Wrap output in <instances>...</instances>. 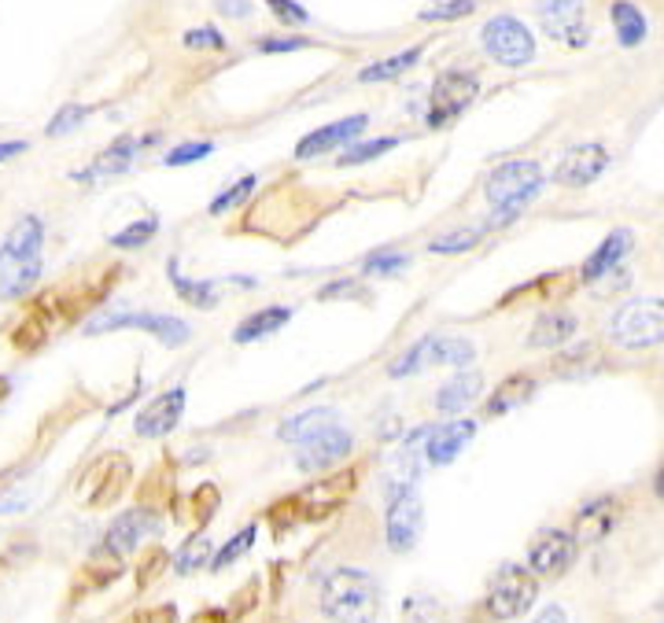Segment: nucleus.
<instances>
[{"label": "nucleus", "mask_w": 664, "mask_h": 623, "mask_svg": "<svg viewBox=\"0 0 664 623\" xmlns=\"http://www.w3.org/2000/svg\"><path fill=\"white\" fill-rule=\"evenodd\" d=\"M381 583L365 569H336L325 575L318 605L332 623H376L381 616Z\"/></svg>", "instance_id": "f257e3e1"}, {"label": "nucleus", "mask_w": 664, "mask_h": 623, "mask_svg": "<svg viewBox=\"0 0 664 623\" xmlns=\"http://www.w3.org/2000/svg\"><path fill=\"white\" fill-rule=\"evenodd\" d=\"M476 11V0H440V4H432L421 11V22H454V19H465Z\"/></svg>", "instance_id": "49530a36"}, {"label": "nucleus", "mask_w": 664, "mask_h": 623, "mask_svg": "<svg viewBox=\"0 0 664 623\" xmlns=\"http://www.w3.org/2000/svg\"><path fill=\"white\" fill-rule=\"evenodd\" d=\"M480 391H484V376H480L476 369H462V373L451 376L436 391V413L454 418V413H462L465 406H473V402L480 399Z\"/></svg>", "instance_id": "393cba45"}, {"label": "nucleus", "mask_w": 664, "mask_h": 623, "mask_svg": "<svg viewBox=\"0 0 664 623\" xmlns=\"http://www.w3.org/2000/svg\"><path fill=\"white\" fill-rule=\"evenodd\" d=\"M403 623H446L443 605L432 594H410L403 597Z\"/></svg>", "instance_id": "79ce46f5"}, {"label": "nucleus", "mask_w": 664, "mask_h": 623, "mask_svg": "<svg viewBox=\"0 0 664 623\" xmlns=\"http://www.w3.org/2000/svg\"><path fill=\"white\" fill-rule=\"evenodd\" d=\"M152 144H155V133H148V137H119V141H111L85 170H78L74 181L93 184V181H108V178L130 174V170L137 167V159H141Z\"/></svg>", "instance_id": "2eb2a0df"}, {"label": "nucleus", "mask_w": 664, "mask_h": 623, "mask_svg": "<svg viewBox=\"0 0 664 623\" xmlns=\"http://www.w3.org/2000/svg\"><path fill=\"white\" fill-rule=\"evenodd\" d=\"M255 184H259V178H255V174H244V178H240L237 184H229L225 192L214 195V203L208 207V211H211V214H225V211H233V207H240V203L248 200L251 192H255Z\"/></svg>", "instance_id": "c03bdc74"}, {"label": "nucleus", "mask_w": 664, "mask_h": 623, "mask_svg": "<svg viewBox=\"0 0 664 623\" xmlns=\"http://www.w3.org/2000/svg\"><path fill=\"white\" fill-rule=\"evenodd\" d=\"M192 623H233V616H229V609H203L192 616Z\"/></svg>", "instance_id": "4d7b16f0"}, {"label": "nucleus", "mask_w": 664, "mask_h": 623, "mask_svg": "<svg viewBox=\"0 0 664 623\" xmlns=\"http://www.w3.org/2000/svg\"><path fill=\"white\" fill-rule=\"evenodd\" d=\"M480 44L499 67L521 71L535 60V33L517 16H491L480 30Z\"/></svg>", "instance_id": "6e6552de"}, {"label": "nucleus", "mask_w": 664, "mask_h": 623, "mask_svg": "<svg viewBox=\"0 0 664 623\" xmlns=\"http://www.w3.org/2000/svg\"><path fill=\"white\" fill-rule=\"evenodd\" d=\"M22 152H30L27 141H0V163H8V159H16Z\"/></svg>", "instance_id": "bf43d9fd"}, {"label": "nucleus", "mask_w": 664, "mask_h": 623, "mask_svg": "<svg viewBox=\"0 0 664 623\" xmlns=\"http://www.w3.org/2000/svg\"><path fill=\"white\" fill-rule=\"evenodd\" d=\"M476 97H480V74L465 71V67H446V71L436 74V82H432L425 122L432 130H446V125L457 122L473 108Z\"/></svg>", "instance_id": "20e7f679"}, {"label": "nucleus", "mask_w": 664, "mask_h": 623, "mask_svg": "<svg viewBox=\"0 0 664 623\" xmlns=\"http://www.w3.org/2000/svg\"><path fill=\"white\" fill-rule=\"evenodd\" d=\"M602 365L605 362H602L598 343H580V348H572V351H561L551 369L561 380H587L598 373Z\"/></svg>", "instance_id": "2f4dec72"}, {"label": "nucleus", "mask_w": 664, "mask_h": 623, "mask_svg": "<svg viewBox=\"0 0 664 623\" xmlns=\"http://www.w3.org/2000/svg\"><path fill=\"white\" fill-rule=\"evenodd\" d=\"M214 152L211 141H185L178 148H170L163 155V167H189V163H200V159H208Z\"/></svg>", "instance_id": "09e8293b"}, {"label": "nucleus", "mask_w": 664, "mask_h": 623, "mask_svg": "<svg viewBox=\"0 0 664 623\" xmlns=\"http://www.w3.org/2000/svg\"><path fill=\"white\" fill-rule=\"evenodd\" d=\"M185 44H189V49H214V52H219V49H225V38L214 27H200V30L185 33Z\"/></svg>", "instance_id": "3c124183"}, {"label": "nucleus", "mask_w": 664, "mask_h": 623, "mask_svg": "<svg viewBox=\"0 0 664 623\" xmlns=\"http://www.w3.org/2000/svg\"><path fill=\"white\" fill-rule=\"evenodd\" d=\"M351 450H354V435L348 429H340V424H332V429L300 443V450H295V465L303 472H329V469H336Z\"/></svg>", "instance_id": "a211bd4d"}, {"label": "nucleus", "mask_w": 664, "mask_h": 623, "mask_svg": "<svg viewBox=\"0 0 664 623\" xmlns=\"http://www.w3.org/2000/svg\"><path fill=\"white\" fill-rule=\"evenodd\" d=\"M543 189V167L535 159H506L487 174L484 195L491 203V225H506L513 222L524 207H529Z\"/></svg>", "instance_id": "f03ea898"}, {"label": "nucleus", "mask_w": 664, "mask_h": 623, "mask_svg": "<svg viewBox=\"0 0 664 623\" xmlns=\"http://www.w3.org/2000/svg\"><path fill=\"white\" fill-rule=\"evenodd\" d=\"M122 329L152 332L163 348H185L189 336H192V329L185 325V321L170 318V314H104V318L89 321L82 332H85V336H100V332H122Z\"/></svg>", "instance_id": "9d476101"}, {"label": "nucleus", "mask_w": 664, "mask_h": 623, "mask_svg": "<svg viewBox=\"0 0 664 623\" xmlns=\"http://www.w3.org/2000/svg\"><path fill=\"white\" fill-rule=\"evenodd\" d=\"M403 144V137H376V141H354L343 148V155L336 159V167H362V163H373V159H381L384 152H392V148Z\"/></svg>", "instance_id": "58836bf2"}, {"label": "nucleus", "mask_w": 664, "mask_h": 623, "mask_svg": "<svg viewBox=\"0 0 664 623\" xmlns=\"http://www.w3.org/2000/svg\"><path fill=\"white\" fill-rule=\"evenodd\" d=\"M167 572H170V553L163 546H148L141 553V564H137V586L148 591V586H155Z\"/></svg>", "instance_id": "37998d69"}, {"label": "nucleus", "mask_w": 664, "mask_h": 623, "mask_svg": "<svg viewBox=\"0 0 664 623\" xmlns=\"http://www.w3.org/2000/svg\"><path fill=\"white\" fill-rule=\"evenodd\" d=\"M610 19H613V33L624 49H638L650 33V22L643 16V8L632 4V0H613L610 4Z\"/></svg>", "instance_id": "7c9ffc66"}, {"label": "nucleus", "mask_w": 664, "mask_h": 623, "mask_svg": "<svg viewBox=\"0 0 664 623\" xmlns=\"http://www.w3.org/2000/svg\"><path fill=\"white\" fill-rule=\"evenodd\" d=\"M41 270L44 262L38 259H4V251H0V299L4 303H16V299L30 295L33 284L41 281Z\"/></svg>", "instance_id": "4be33fe9"}, {"label": "nucleus", "mask_w": 664, "mask_h": 623, "mask_svg": "<svg viewBox=\"0 0 664 623\" xmlns=\"http://www.w3.org/2000/svg\"><path fill=\"white\" fill-rule=\"evenodd\" d=\"M572 336H576V318L565 314V310H554V314L535 318V325L529 332V348L554 351V348H565Z\"/></svg>", "instance_id": "c756f323"}, {"label": "nucleus", "mask_w": 664, "mask_h": 623, "mask_svg": "<svg viewBox=\"0 0 664 623\" xmlns=\"http://www.w3.org/2000/svg\"><path fill=\"white\" fill-rule=\"evenodd\" d=\"M133 623H178V605L167 602V605H155V609H141Z\"/></svg>", "instance_id": "5fc2aeb1"}, {"label": "nucleus", "mask_w": 664, "mask_h": 623, "mask_svg": "<svg viewBox=\"0 0 664 623\" xmlns=\"http://www.w3.org/2000/svg\"><path fill=\"white\" fill-rule=\"evenodd\" d=\"M292 314H295L292 307H262V310H251V314L240 318V325L233 329V343H240V348H248V343H255V340H266V336H273L278 329L289 325Z\"/></svg>", "instance_id": "a878e982"}, {"label": "nucleus", "mask_w": 664, "mask_h": 623, "mask_svg": "<svg viewBox=\"0 0 664 623\" xmlns=\"http://www.w3.org/2000/svg\"><path fill=\"white\" fill-rule=\"evenodd\" d=\"M535 376L532 373H510V376H502L495 391L487 395V406H484V418H506V413L513 410H521L524 402H529L535 395Z\"/></svg>", "instance_id": "5701e85b"}, {"label": "nucleus", "mask_w": 664, "mask_h": 623, "mask_svg": "<svg viewBox=\"0 0 664 623\" xmlns=\"http://www.w3.org/2000/svg\"><path fill=\"white\" fill-rule=\"evenodd\" d=\"M535 16H540V27L546 38L565 44V49H583V44L591 41L587 4H583V0H540Z\"/></svg>", "instance_id": "1a4fd4ad"}, {"label": "nucleus", "mask_w": 664, "mask_h": 623, "mask_svg": "<svg viewBox=\"0 0 664 623\" xmlns=\"http://www.w3.org/2000/svg\"><path fill=\"white\" fill-rule=\"evenodd\" d=\"M85 119H89L85 103H63V108L52 114V122L44 125V133H49V137H67V133H74Z\"/></svg>", "instance_id": "a18cd8bd"}, {"label": "nucleus", "mask_w": 664, "mask_h": 623, "mask_svg": "<svg viewBox=\"0 0 664 623\" xmlns=\"http://www.w3.org/2000/svg\"><path fill=\"white\" fill-rule=\"evenodd\" d=\"M654 494H657V499L664 502V461H661L657 472H654Z\"/></svg>", "instance_id": "680f3d73"}, {"label": "nucleus", "mask_w": 664, "mask_h": 623, "mask_svg": "<svg viewBox=\"0 0 664 623\" xmlns=\"http://www.w3.org/2000/svg\"><path fill=\"white\" fill-rule=\"evenodd\" d=\"M365 125H370V114H348V119L329 122L322 130L306 133L303 141L295 144V159H318V155L336 152V148H348L359 141Z\"/></svg>", "instance_id": "aec40b11"}, {"label": "nucleus", "mask_w": 664, "mask_h": 623, "mask_svg": "<svg viewBox=\"0 0 664 623\" xmlns=\"http://www.w3.org/2000/svg\"><path fill=\"white\" fill-rule=\"evenodd\" d=\"M130 476H133L130 458L119 454V450H114V454H104L93 469H89V476L82 483V488H85V505H89V510H104V505L119 502L125 483H130Z\"/></svg>", "instance_id": "dca6fc26"}, {"label": "nucleus", "mask_w": 664, "mask_h": 623, "mask_svg": "<svg viewBox=\"0 0 664 623\" xmlns=\"http://www.w3.org/2000/svg\"><path fill=\"white\" fill-rule=\"evenodd\" d=\"M632 244H635L632 229H613V233L605 237L598 248H594V255H591L587 262H583L580 277H583V281H598V277L613 273V270L627 259V251H632Z\"/></svg>", "instance_id": "b1692460"}, {"label": "nucleus", "mask_w": 664, "mask_h": 623, "mask_svg": "<svg viewBox=\"0 0 664 623\" xmlns=\"http://www.w3.org/2000/svg\"><path fill=\"white\" fill-rule=\"evenodd\" d=\"M270 11L278 16L284 27H303V22H311V11L303 4H295V0H266Z\"/></svg>", "instance_id": "8fccbe9b"}, {"label": "nucleus", "mask_w": 664, "mask_h": 623, "mask_svg": "<svg viewBox=\"0 0 664 623\" xmlns=\"http://www.w3.org/2000/svg\"><path fill=\"white\" fill-rule=\"evenodd\" d=\"M359 480H362V469H336L329 472L325 480L311 483V488L295 491L292 502H295V513H300V524H322L329 521L332 513H340L343 505L354 491H359Z\"/></svg>", "instance_id": "423d86ee"}, {"label": "nucleus", "mask_w": 664, "mask_h": 623, "mask_svg": "<svg viewBox=\"0 0 664 623\" xmlns=\"http://www.w3.org/2000/svg\"><path fill=\"white\" fill-rule=\"evenodd\" d=\"M167 277H170V284H174L178 299H185L189 307H197V310H214V307H219V284H214V281H192V277L181 273L178 259L167 262Z\"/></svg>", "instance_id": "473e14b6"}, {"label": "nucleus", "mask_w": 664, "mask_h": 623, "mask_svg": "<svg viewBox=\"0 0 664 623\" xmlns=\"http://www.w3.org/2000/svg\"><path fill=\"white\" fill-rule=\"evenodd\" d=\"M8 395H11V380L8 376H0V406L8 402Z\"/></svg>", "instance_id": "e2e57ef3"}, {"label": "nucleus", "mask_w": 664, "mask_h": 623, "mask_svg": "<svg viewBox=\"0 0 664 623\" xmlns=\"http://www.w3.org/2000/svg\"><path fill=\"white\" fill-rule=\"evenodd\" d=\"M185 402H189V391L174 384L167 391H159L155 399H148L141 410H137L133 418V432L141 435V440H163L181 424L185 418Z\"/></svg>", "instance_id": "ddd939ff"}, {"label": "nucleus", "mask_w": 664, "mask_h": 623, "mask_svg": "<svg viewBox=\"0 0 664 623\" xmlns=\"http://www.w3.org/2000/svg\"><path fill=\"white\" fill-rule=\"evenodd\" d=\"M255 49L259 52H300V49H311V41L306 38H262Z\"/></svg>", "instance_id": "603ef678"}, {"label": "nucleus", "mask_w": 664, "mask_h": 623, "mask_svg": "<svg viewBox=\"0 0 664 623\" xmlns=\"http://www.w3.org/2000/svg\"><path fill=\"white\" fill-rule=\"evenodd\" d=\"M41 248H44V222L38 214H22L4 237V244H0L4 259H38Z\"/></svg>", "instance_id": "c85d7f7f"}, {"label": "nucleus", "mask_w": 664, "mask_h": 623, "mask_svg": "<svg viewBox=\"0 0 664 623\" xmlns=\"http://www.w3.org/2000/svg\"><path fill=\"white\" fill-rule=\"evenodd\" d=\"M159 527H163V521H159L155 510H148V505H133V510L119 513L108 524L104 542H100V546H104L108 553H114V557L125 561L130 553L141 550L148 539L159 535Z\"/></svg>", "instance_id": "f8f14e48"}, {"label": "nucleus", "mask_w": 664, "mask_h": 623, "mask_svg": "<svg viewBox=\"0 0 664 623\" xmlns=\"http://www.w3.org/2000/svg\"><path fill=\"white\" fill-rule=\"evenodd\" d=\"M535 597H540V580H535L524 564H502L487 586L484 613L499 623L517 620L535 605Z\"/></svg>", "instance_id": "39448f33"}, {"label": "nucleus", "mask_w": 664, "mask_h": 623, "mask_svg": "<svg viewBox=\"0 0 664 623\" xmlns=\"http://www.w3.org/2000/svg\"><path fill=\"white\" fill-rule=\"evenodd\" d=\"M576 539L572 532H561V527H543L540 535L532 539L529 546V572L535 580H557V575H565L572 569V561H576Z\"/></svg>", "instance_id": "4468645a"}, {"label": "nucleus", "mask_w": 664, "mask_h": 623, "mask_svg": "<svg viewBox=\"0 0 664 623\" xmlns=\"http://www.w3.org/2000/svg\"><path fill=\"white\" fill-rule=\"evenodd\" d=\"M185 505H189V516H192V524L200 527H208L214 521V513H219V505H222V491H219V483H200L197 491H189L185 494Z\"/></svg>", "instance_id": "e433bc0d"}, {"label": "nucleus", "mask_w": 664, "mask_h": 623, "mask_svg": "<svg viewBox=\"0 0 664 623\" xmlns=\"http://www.w3.org/2000/svg\"><path fill=\"white\" fill-rule=\"evenodd\" d=\"M421 56H425V44H410V49L395 52V56H388V60H376V63H370V67H362V71H359V82H362V86L392 82V78L406 74L410 67H417V63H421Z\"/></svg>", "instance_id": "72a5a7b5"}, {"label": "nucleus", "mask_w": 664, "mask_h": 623, "mask_svg": "<svg viewBox=\"0 0 664 623\" xmlns=\"http://www.w3.org/2000/svg\"><path fill=\"white\" fill-rule=\"evenodd\" d=\"M211 557H214V546H211V539L197 532V535H189L181 546L170 553V569H174L178 575H197L200 569H211Z\"/></svg>", "instance_id": "f704fd0d"}, {"label": "nucleus", "mask_w": 664, "mask_h": 623, "mask_svg": "<svg viewBox=\"0 0 664 623\" xmlns=\"http://www.w3.org/2000/svg\"><path fill=\"white\" fill-rule=\"evenodd\" d=\"M255 539H259V524H244L233 539L225 542L222 550H214V557H211V572H225L229 564H237L251 546H255Z\"/></svg>", "instance_id": "a19ab883"}, {"label": "nucleus", "mask_w": 664, "mask_h": 623, "mask_svg": "<svg viewBox=\"0 0 664 623\" xmlns=\"http://www.w3.org/2000/svg\"><path fill=\"white\" fill-rule=\"evenodd\" d=\"M535 623H569V616H565V609L561 605H546L540 616H535Z\"/></svg>", "instance_id": "052dcab7"}, {"label": "nucleus", "mask_w": 664, "mask_h": 623, "mask_svg": "<svg viewBox=\"0 0 664 623\" xmlns=\"http://www.w3.org/2000/svg\"><path fill=\"white\" fill-rule=\"evenodd\" d=\"M473 435H476V421H446V424H436V429H429L425 435V461L429 465H436V469H446V465H454L457 454L473 443Z\"/></svg>", "instance_id": "412c9836"}, {"label": "nucleus", "mask_w": 664, "mask_h": 623, "mask_svg": "<svg viewBox=\"0 0 664 623\" xmlns=\"http://www.w3.org/2000/svg\"><path fill=\"white\" fill-rule=\"evenodd\" d=\"M610 340L624 351H646L664 343V299L638 295L610 318Z\"/></svg>", "instance_id": "7ed1b4c3"}, {"label": "nucleus", "mask_w": 664, "mask_h": 623, "mask_svg": "<svg viewBox=\"0 0 664 623\" xmlns=\"http://www.w3.org/2000/svg\"><path fill=\"white\" fill-rule=\"evenodd\" d=\"M219 11H225V16L244 19V16H251V4H248V0H219Z\"/></svg>", "instance_id": "13d9d810"}, {"label": "nucleus", "mask_w": 664, "mask_h": 623, "mask_svg": "<svg viewBox=\"0 0 664 623\" xmlns=\"http://www.w3.org/2000/svg\"><path fill=\"white\" fill-rule=\"evenodd\" d=\"M605 170H610V148L598 141L572 144L569 152L561 155V163L554 167V181L565 184V189H587Z\"/></svg>", "instance_id": "f3484780"}, {"label": "nucleus", "mask_w": 664, "mask_h": 623, "mask_svg": "<svg viewBox=\"0 0 664 623\" xmlns=\"http://www.w3.org/2000/svg\"><path fill=\"white\" fill-rule=\"evenodd\" d=\"M119 575H122V557H114L104 546H97L93 557L85 561L82 575H78V583H82V591H104Z\"/></svg>", "instance_id": "c9c22d12"}, {"label": "nucleus", "mask_w": 664, "mask_h": 623, "mask_svg": "<svg viewBox=\"0 0 664 623\" xmlns=\"http://www.w3.org/2000/svg\"><path fill=\"white\" fill-rule=\"evenodd\" d=\"M332 424H340V413L332 410V406H306L303 413H295V418H289L278 429V440L281 443H306L311 435H318V432H325V429H332Z\"/></svg>", "instance_id": "bb28decb"}, {"label": "nucleus", "mask_w": 664, "mask_h": 623, "mask_svg": "<svg viewBox=\"0 0 664 623\" xmlns=\"http://www.w3.org/2000/svg\"><path fill=\"white\" fill-rule=\"evenodd\" d=\"M52 310L41 303H33L30 307V314L19 321L16 329H11V348L22 351V354H33V351H41L44 343H49V332H52Z\"/></svg>", "instance_id": "cd10ccee"}, {"label": "nucleus", "mask_w": 664, "mask_h": 623, "mask_svg": "<svg viewBox=\"0 0 664 623\" xmlns=\"http://www.w3.org/2000/svg\"><path fill=\"white\" fill-rule=\"evenodd\" d=\"M621 510L624 505H621V499H613V494H598V499L583 502L576 516H572V539H576V546H594V542H602L616 524H621Z\"/></svg>", "instance_id": "6ab92c4d"}, {"label": "nucleus", "mask_w": 664, "mask_h": 623, "mask_svg": "<svg viewBox=\"0 0 664 623\" xmlns=\"http://www.w3.org/2000/svg\"><path fill=\"white\" fill-rule=\"evenodd\" d=\"M155 233H159V218L148 214V218H141V222H130L125 229H119V233H111L108 244L114 251H141L144 244H152Z\"/></svg>", "instance_id": "4c0bfd02"}, {"label": "nucleus", "mask_w": 664, "mask_h": 623, "mask_svg": "<svg viewBox=\"0 0 664 623\" xmlns=\"http://www.w3.org/2000/svg\"><path fill=\"white\" fill-rule=\"evenodd\" d=\"M484 233H487V225L451 229V233L429 240V251H432V255H462V251H473L480 240H484Z\"/></svg>", "instance_id": "ea45409f"}, {"label": "nucleus", "mask_w": 664, "mask_h": 623, "mask_svg": "<svg viewBox=\"0 0 664 623\" xmlns=\"http://www.w3.org/2000/svg\"><path fill=\"white\" fill-rule=\"evenodd\" d=\"M359 281H332V284H325L322 292H318V299H322V303H329V299H343V295H359Z\"/></svg>", "instance_id": "6e6d98bb"}, {"label": "nucleus", "mask_w": 664, "mask_h": 623, "mask_svg": "<svg viewBox=\"0 0 664 623\" xmlns=\"http://www.w3.org/2000/svg\"><path fill=\"white\" fill-rule=\"evenodd\" d=\"M30 505V494L22 488H0V513H22Z\"/></svg>", "instance_id": "864d4df0"}, {"label": "nucleus", "mask_w": 664, "mask_h": 623, "mask_svg": "<svg viewBox=\"0 0 664 623\" xmlns=\"http://www.w3.org/2000/svg\"><path fill=\"white\" fill-rule=\"evenodd\" d=\"M406 267H410V255H403V251H376V255H370L362 262V273L392 277V273H403Z\"/></svg>", "instance_id": "de8ad7c7"}, {"label": "nucleus", "mask_w": 664, "mask_h": 623, "mask_svg": "<svg viewBox=\"0 0 664 623\" xmlns=\"http://www.w3.org/2000/svg\"><path fill=\"white\" fill-rule=\"evenodd\" d=\"M476 348L469 340H454V336H425L417 340L414 348H406L403 354L395 358L392 365H388V376L392 380H406V376H417L425 373L432 365H473Z\"/></svg>", "instance_id": "0eeeda50"}, {"label": "nucleus", "mask_w": 664, "mask_h": 623, "mask_svg": "<svg viewBox=\"0 0 664 623\" xmlns=\"http://www.w3.org/2000/svg\"><path fill=\"white\" fill-rule=\"evenodd\" d=\"M425 532V505H421L417 491H403L395 499H388V516H384V539L392 553H410L421 542Z\"/></svg>", "instance_id": "9b49d317"}]
</instances>
